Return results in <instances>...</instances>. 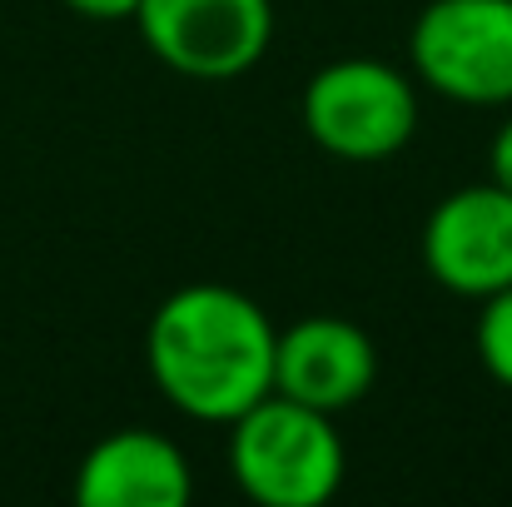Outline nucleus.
I'll return each mask as SVG.
<instances>
[{
    "label": "nucleus",
    "instance_id": "f257e3e1",
    "mask_svg": "<svg viewBox=\"0 0 512 507\" xmlns=\"http://www.w3.org/2000/svg\"><path fill=\"white\" fill-rule=\"evenodd\" d=\"M269 314L229 284H184L155 309L145 363L155 388L184 418L234 423L264 393H274Z\"/></svg>",
    "mask_w": 512,
    "mask_h": 507
},
{
    "label": "nucleus",
    "instance_id": "f03ea898",
    "mask_svg": "<svg viewBox=\"0 0 512 507\" xmlns=\"http://www.w3.org/2000/svg\"><path fill=\"white\" fill-rule=\"evenodd\" d=\"M229 468L259 507H324L339 493L348 453L334 413L264 393L229 423Z\"/></svg>",
    "mask_w": 512,
    "mask_h": 507
},
{
    "label": "nucleus",
    "instance_id": "7ed1b4c3",
    "mask_svg": "<svg viewBox=\"0 0 512 507\" xmlns=\"http://www.w3.org/2000/svg\"><path fill=\"white\" fill-rule=\"evenodd\" d=\"M304 130L343 165H383L418 130V90L388 60H329L304 85Z\"/></svg>",
    "mask_w": 512,
    "mask_h": 507
},
{
    "label": "nucleus",
    "instance_id": "20e7f679",
    "mask_svg": "<svg viewBox=\"0 0 512 507\" xmlns=\"http://www.w3.org/2000/svg\"><path fill=\"white\" fill-rule=\"evenodd\" d=\"M413 75L458 105L512 100V0H428L408 35Z\"/></svg>",
    "mask_w": 512,
    "mask_h": 507
},
{
    "label": "nucleus",
    "instance_id": "39448f33",
    "mask_svg": "<svg viewBox=\"0 0 512 507\" xmlns=\"http://www.w3.org/2000/svg\"><path fill=\"white\" fill-rule=\"evenodd\" d=\"M140 40L184 80H239L274 40L269 0H140Z\"/></svg>",
    "mask_w": 512,
    "mask_h": 507
},
{
    "label": "nucleus",
    "instance_id": "423d86ee",
    "mask_svg": "<svg viewBox=\"0 0 512 507\" xmlns=\"http://www.w3.org/2000/svg\"><path fill=\"white\" fill-rule=\"evenodd\" d=\"M423 264L458 299L512 289V194L503 184H463L443 194L423 224Z\"/></svg>",
    "mask_w": 512,
    "mask_h": 507
},
{
    "label": "nucleus",
    "instance_id": "0eeeda50",
    "mask_svg": "<svg viewBox=\"0 0 512 507\" xmlns=\"http://www.w3.org/2000/svg\"><path fill=\"white\" fill-rule=\"evenodd\" d=\"M373 378H378L373 338L334 314L299 319L274 343V393L299 398L319 413H343L363 403Z\"/></svg>",
    "mask_w": 512,
    "mask_h": 507
},
{
    "label": "nucleus",
    "instance_id": "6e6552de",
    "mask_svg": "<svg viewBox=\"0 0 512 507\" xmlns=\"http://www.w3.org/2000/svg\"><path fill=\"white\" fill-rule=\"evenodd\" d=\"M194 493L179 443L150 428H120L100 438L75 473L80 507H184Z\"/></svg>",
    "mask_w": 512,
    "mask_h": 507
},
{
    "label": "nucleus",
    "instance_id": "1a4fd4ad",
    "mask_svg": "<svg viewBox=\"0 0 512 507\" xmlns=\"http://www.w3.org/2000/svg\"><path fill=\"white\" fill-rule=\"evenodd\" d=\"M478 358L512 393V289H498L493 299H483V314H478Z\"/></svg>",
    "mask_w": 512,
    "mask_h": 507
},
{
    "label": "nucleus",
    "instance_id": "9d476101",
    "mask_svg": "<svg viewBox=\"0 0 512 507\" xmlns=\"http://www.w3.org/2000/svg\"><path fill=\"white\" fill-rule=\"evenodd\" d=\"M488 179L503 184V189L512 194V120H503L498 135H493V150H488Z\"/></svg>",
    "mask_w": 512,
    "mask_h": 507
},
{
    "label": "nucleus",
    "instance_id": "9b49d317",
    "mask_svg": "<svg viewBox=\"0 0 512 507\" xmlns=\"http://www.w3.org/2000/svg\"><path fill=\"white\" fill-rule=\"evenodd\" d=\"M65 5L85 20H135L140 10V0H65Z\"/></svg>",
    "mask_w": 512,
    "mask_h": 507
}]
</instances>
